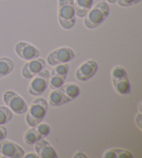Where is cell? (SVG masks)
Returning <instances> with one entry per match:
<instances>
[{
    "label": "cell",
    "mask_w": 142,
    "mask_h": 158,
    "mask_svg": "<svg viewBox=\"0 0 142 158\" xmlns=\"http://www.w3.org/2000/svg\"><path fill=\"white\" fill-rule=\"evenodd\" d=\"M110 13V7L105 2L97 3L84 17L83 24L87 29H95L101 24Z\"/></svg>",
    "instance_id": "obj_1"
},
{
    "label": "cell",
    "mask_w": 142,
    "mask_h": 158,
    "mask_svg": "<svg viewBox=\"0 0 142 158\" xmlns=\"http://www.w3.org/2000/svg\"><path fill=\"white\" fill-rule=\"evenodd\" d=\"M58 18L60 25L65 29H70L76 23L73 0H58Z\"/></svg>",
    "instance_id": "obj_2"
},
{
    "label": "cell",
    "mask_w": 142,
    "mask_h": 158,
    "mask_svg": "<svg viewBox=\"0 0 142 158\" xmlns=\"http://www.w3.org/2000/svg\"><path fill=\"white\" fill-rule=\"evenodd\" d=\"M48 110L47 101L43 98H37L32 102L26 115V121L30 127H34L45 117Z\"/></svg>",
    "instance_id": "obj_3"
},
{
    "label": "cell",
    "mask_w": 142,
    "mask_h": 158,
    "mask_svg": "<svg viewBox=\"0 0 142 158\" xmlns=\"http://www.w3.org/2000/svg\"><path fill=\"white\" fill-rule=\"evenodd\" d=\"M3 100L6 107H9L13 113L23 114L28 110V106L23 98L11 90H9L4 93Z\"/></svg>",
    "instance_id": "obj_4"
},
{
    "label": "cell",
    "mask_w": 142,
    "mask_h": 158,
    "mask_svg": "<svg viewBox=\"0 0 142 158\" xmlns=\"http://www.w3.org/2000/svg\"><path fill=\"white\" fill-rule=\"evenodd\" d=\"M49 76L50 73L46 69H43L34 76L29 85L28 91L29 94L34 96H37L42 94L48 87Z\"/></svg>",
    "instance_id": "obj_5"
},
{
    "label": "cell",
    "mask_w": 142,
    "mask_h": 158,
    "mask_svg": "<svg viewBox=\"0 0 142 158\" xmlns=\"http://www.w3.org/2000/svg\"><path fill=\"white\" fill-rule=\"evenodd\" d=\"M75 56V53L70 48L61 47L51 52L46 57V61L49 66H55L56 65L69 62Z\"/></svg>",
    "instance_id": "obj_6"
},
{
    "label": "cell",
    "mask_w": 142,
    "mask_h": 158,
    "mask_svg": "<svg viewBox=\"0 0 142 158\" xmlns=\"http://www.w3.org/2000/svg\"><path fill=\"white\" fill-rule=\"evenodd\" d=\"M0 154L6 157L22 158L25 154L22 147L12 141L4 139L0 142Z\"/></svg>",
    "instance_id": "obj_7"
},
{
    "label": "cell",
    "mask_w": 142,
    "mask_h": 158,
    "mask_svg": "<svg viewBox=\"0 0 142 158\" xmlns=\"http://www.w3.org/2000/svg\"><path fill=\"white\" fill-rule=\"evenodd\" d=\"M15 52L18 56L25 61H31V60L38 58L40 56V52L37 48L24 41H20L16 43Z\"/></svg>",
    "instance_id": "obj_8"
},
{
    "label": "cell",
    "mask_w": 142,
    "mask_h": 158,
    "mask_svg": "<svg viewBox=\"0 0 142 158\" xmlns=\"http://www.w3.org/2000/svg\"><path fill=\"white\" fill-rule=\"evenodd\" d=\"M46 62L41 58H36L31 61H28L24 65L21 70V73L24 79H31L36 75L41 70L45 69Z\"/></svg>",
    "instance_id": "obj_9"
},
{
    "label": "cell",
    "mask_w": 142,
    "mask_h": 158,
    "mask_svg": "<svg viewBox=\"0 0 142 158\" xmlns=\"http://www.w3.org/2000/svg\"><path fill=\"white\" fill-rule=\"evenodd\" d=\"M98 70V64L92 59L83 63L76 71V78L78 81H85L89 80L95 75Z\"/></svg>",
    "instance_id": "obj_10"
},
{
    "label": "cell",
    "mask_w": 142,
    "mask_h": 158,
    "mask_svg": "<svg viewBox=\"0 0 142 158\" xmlns=\"http://www.w3.org/2000/svg\"><path fill=\"white\" fill-rule=\"evenodd\" d=\"M35 151L40 158H57V155L55 150L51 144L42 138L34 144Z\"/></svg>",
    "instance_id": "obj_11"
},
{
    "label": "cell",
    "mask_w": 142,
    "mask_h": 158,
    "mask_svg": "<svg viewBox=\"0 0 142 158\" xmlns=\"http://www.w3.org/2000/svg\"><path fill=\"white\" fill-rule=\"evenodd\" d=\"M62 94L67 100L68 102L74 100L80 94V86L75 83H67L63 84L60 87Z\"/></svg>",
    "instance_id": "obj_12"
},
{
    "label": "cell",
    "mask_w": 142,
    "mask_h": 158,
    "mask_svg": "<svg viewBox=\"0 0 142 158\" xmlns=\"http://www.w3.org/2000/svg\"><path fill=\"white\" fill-rule=\"evenodd\" d=\"M112 83L114 90L119 94L128 95L131 91V85L127 76L117 80H112Z\"/></svg>",
    "instance_id": "obj_13"
},
{
    "label": "cell",
    "mask_w": 142,
    "mask_h": 158,
    "mask_svg": "<svg viewBox=\"0 0 142 158\" xmlns=\"http://www.w3.org/2000/svg\"><path fill=\"white\" fill-rule=\"evenodd\" d=\"M73 2L76 15L78 18H84L92 8L93 0H76Z\"/></svg>",
    "instance_id": "obj_14"
},
{
    "label": "cell",
    "mask_w": 142,
    "mask_h": 158,
    "mask_svg": "<svg viewBox=\"0 0 142 158\" xmlns=\"http://www.w3.org/2000/svg\"><path fill=\"white\" fill-rule=\"evenodd\" d=\"M49 102L53 107H59V106L65 105V103L69 102L65 98V97L58 88L57 89H53L52 91L50 92L49 95Z\"/></svg>",
    "instance_id": "obj_15"
},
{
    "label": "cell",
    "mask_w": 142,
    "mask_h": 158,
    "mask_svg": "<svg viewBox=\"0 0 142 158\" xmlns=\"http://www.w3.org/2000/svg\"><path fill=\"white\" fill-rule=\"evenodd\" d=\"M15 64L9 57L4 56L0 58V79L6 77L13 71Z\"/></svg>",
    "instance_id": "obj_16"
},
{
    "label": "cell",
    "mask_w": 142,
    "mask_h": 158,
    "mask_svg": "<svg viewBox=\"0 0 142 158\" xmlns=\"http://www.w3.org/2000/svg\"><path fill=\"white\" fill-rule=\"evenodd\" d=\"M103 158H132V155L128 150L123 148H111L106 151L103 155Z\"/></svg>",
    "instance_id": "obj_17"
},
{
    "label": "cell",
    "mask_w": 142,
    "mask_h": 158,
    "mask_svg": "<svg viewBox=\"0 0 142 158\" xmlns=\"http://www.w3.org/2000/svg\"><path fill=\"white\" fill-rule=\"evenodd\" d=\"M41 139H42V137L38 133L35 126L29 128L24 135V142L29 145H34Z\"/></svg>",
    "instance_id": "obj_18"
},
{
    "label": "cell",
    "mask_w": 142,
    "mask_h": 158,
    "mask_svg": "<svg viewBox=\"0 0 142 158\" xmlns=\"http://www.w3.org/2000/svg\"><path fill=\"white\" fill-rule=\"evenodd\" d=\"M66 77L58 75H50L48 86L52 90L57 89L64 84Z\"/></svg>",
    "instance_id": "obj_19"
},
{
    "label": "cell",
    "mask_w": 142,
    "mask_h": 158,
    "mask_svg": "<svg viewBox=\"0 0 142 158\" xmlns=\"http://www.w3.org/2000/svg\"><path fill=\"white\" fill-rule=\"evenodd\" d=\"M13 114L9 107L0 106V125H4L11 120Z\"/></svg>",
    "instance_id": "obj_20"
},
{
    "label": "cell",
    "mask_w": 142,
    "mask_h": 158,
    "mask_svg": "<svg viewBox=\"0 0 142 158\" xmlns=\"http://www.w3.org/2000/svg\"><path fill=\"white\" fill-rule=\"evenodd\" d=\"M68 70H69V66H68L67 63L61 64L53 66V69L51 70L50 75H58L66 77Z\"/></svg>",
    "instance_id": "obj_21"
},
{
    "label": "cell",
    "mask_w": 142,
    "mask_h": 158,
    "mask_svg": "<svg viewBox=\"0 0 142 158\" xmlns=\"http://www.w3.org/2000/svg\"><path fill=\"white\" fill-rule=\"evenodd\" d=\"M127 76V73L125 70L121 66H116L112 70L111 72V77L112 80H117V79H121Z\"/></svg>",
    "instance_id": "obj_22"
},
{
    "label": "cell",
    "mask_w": 142,
    "mask_h": 158,
    "mask_svg": "<svg viewBox=\"0 0 142 158\" xmlns=\"http://www.w3.org/2000/svg\"><path fill=\"white\" fill-rule=\"evenodd\" d=\"M35 127L38 133H39L42 138H45L46 136H48V135L49 134L51 130L50 126L49 125L46 123L40 122L39 124L35 125Z\"/></svg>",
    "instance_id": "obj_23"
},
{
    "label": "cell",
    "mask_w": 142,
    "mask_h": 158,
    "mask_svg": "<svg viewBox=\"0 0 142 158\" xmlns=\"http://www.w3.org/2000/svg\"><path fill=\"white\" fill-rule=\"evenodd\" d=\"M141 0H117L116 2L119 6L122 7H128L133 6L139 3Z\"/></svg>",
    "instance_id": "obj_24"
},
{
    "label": "cell",
    "mask_w": 142,
    "mask_h": 158,
    "mask_svg": "<svg viewBox=\"0 0 142 158\" xmlns=\"http://www.w3.org/2000/svg\"><path fill=\"white\" fill-rule=\"evenodd\" d=\"M7 135V129L4 125H0V142L5 139Z\"/></svg>",
    "instance_id": "obj_25"
},
{
    "label": "cell",
    "mask_w": 142,
    "mask_h": 158,
    "mask_svg": "<svg viewBox=\"0 0 142 158\" xmlns=\"http://www.w3.org/2000/svg\"><path fill=\"white\" fill-rule=\"evenodd\" d=\"M141 115H142L141 113L139 112L136 114L135 117V123L141 130V121H142Z\"/></svg>",
    "instance_id": "obj_26"
},
{
    "label": "cell",
    "mask_w": 142,
    "mask_h": 158,
    "mask_svg": "<svg viewBox=\"0 0 142 158\" xmlns=\"http://www.w3.org/2000/svg\"><path fill=\"white\" fill-rule=\"evenodd\" d=\"M24 157H25V158L26 157V158H31V157L37 158V157H38V155H37V153H34V152H29V153L24 154Z\"/></svg>",
    "instance_id": "obj_27"
},
{
    "label": "cell",
    "mask_w": 142,
    "mask_h": 158,
    "mask_svg": "<svg viewBox=\"0 0 142 158\" xmlns=\"http://www.w3.org/2000/svg\"><path fill=\"white\" fill-rule=\"evenodd\" d=\"M73 157H85L86 158L87 157V155L84 153L82 151H78L77 152H76V153L74 154V155H73Z\"/></svg>",
    "instance_id": "obj_28"
},
{
    "label": "cell",
    "mask_w": 142,
    "mask_h": 158,
    "mask_svg": "<svg viewBox=\"0 0 142 158\" xmlns=\"http://www.w3.org/2000/svg\"><path fill=\"white\" fill-rule=\"evenodd\" d=\"M116 1L117 0H107V2H108L109 3H110V4L115 3V2H116Z\"/></svg>",
    "instance_id": "obj_29"
}]
</instances>
